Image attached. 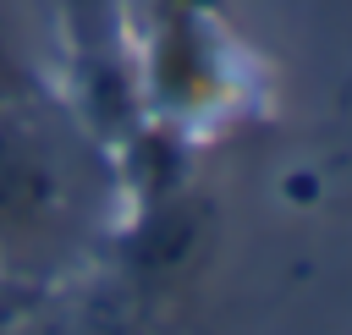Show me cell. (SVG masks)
Wrapping results in <instances>:
<instances>
[{
    "instance_id": "1",
    "label": "cell",
    "mask_w": 352,
    "mask_h": 335,
    "mask_svg": "<svg viewBox=\"0 0 352 335\" xmlns=\"http://www.w3.org/2000/svg\"><path fill=\"white\" fill-rule=\"evenodd\" d=\"M116 203L104 137L50 88L0 104V275L77 280Z\"/></svg>"
},
{
    "instance_id": "2",
    "label": "cell",
    "mask_w": 352,
    "mask_h": 335,
    "mask_svg": "<svg viewBox=\"0 0 352 335\" xmlns=\"http://www.w3.org/2000/svg\"><path fill=\"white\" fill-rule=\"evenodd\" d=\"M11 335H104V324L94 319L82 280H50V286H33Z\"/></svg>"
},
{
    "instance_id": "3",
    "label": "cell",
    "mask_w": 352,
    "mask_h": 335,
    "mask_svg": "<svg viewBox=\"0 0 352 335\" xmlns=\"http://www.w3.org/2000/svg\"><path fill=\"white\" fill-rule=\"evenodd\" d=\"M44 71L33 55V33L22 16V0H0V104H16L28 93H44Z\"/></svg>"
},
{
    "instance_id": "4",
    "label": "cell",
    "mask_w": 352,
    "mask_h": 335,
    "mask_svg": "<svg viewBox=\"0 0 352 335\" xmlns=\"http://www.w3.org/2000/svg\"><path fill=\"white\" fill-rule=\"evenodd\" d=\"M28 297H33V280H11V275H0V335H11V324H16V313H22Z\"/></svg>"
}]
</instances>
